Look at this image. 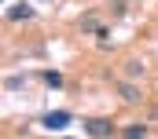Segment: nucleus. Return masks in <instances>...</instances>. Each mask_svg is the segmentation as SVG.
Segmentation results:
<instances>
[{"mask_svg": "<svg viewBox=\"0 0 158 139\" xmlns=\"http://www.w3.org/2000/svg\"><path fill=\"white\" fill-rule=\"evenodd\" d=\"M22 84H26V73H22V77H7V81H4V92H19Z\"/></svg>", "mask_w": 158, "mask_h": 139, "instance_id": "nucleus-9", "label": "nucleus"}, {"mask_svg": "<svg viewBox=\"0 0 158 139\" xmlns=\"http://www.w3.org/2000/svg\"><path fill=\"white\" fill-rule=\"evenodd\" d=\"M7 18H11V22H30V18H37V11H33V4L19 0V4L7 7Z\"/></svg>", "mask_w": 158, "mask_h": 139, "instance_id": "nucleus-3", "label": "nucleus"}, {"mask_svg": "<svg viewBox=\"0 0 158 139\" xmlns=\"http://www.w3.org/2000/svg\"><path fill=\"white\" fill-rule=\"evenodd\" d=\"M70 121H74V117H70V110H48V113L40 117V125H44L48 132H63Z\"/></svg>", "mask_w": 158, "mask_h": 139, "instance_id": "nucleus-1", "label": "nucleus"}, {"mask_svg": "<svg viewBox=\"0 0 158 139\" xmlns=\"http://www.w3.org/2000/svg\"><path fill=\"white\" fill-rule=\"evenodd\" d=\"M40 81H44L48 88H63V73H59V70H44V73H40Z\"/></svg>", "mask_w": 158, "mask_h": 139, "instance_id": "nucleus-7", "label": "nucleus"}, {"mask_svg": "<svg viewBox=\"0 0 158 139\" xmlns=\"http://www.w3.org/2000/svg\"><path fill=\"white\" fill-rule=\"evenodd\" d=\"M96 30H99V18L96 15H85L81 18V33H96Z\"/></svg>", "mask_w": 158, "mask_h": 139, "instance_id": "nucleus-8", "label": "nucleus"}, {"mask_svg": "<svg viewBox=\"0 0 158 139\" xmlns=\"http://www.w3.org/2000/svg\"><path fill=\"white\" fill-rule=\"evenodd\" d=\"M121 136L125 139H147V125H140V121H136V125H125Z\"/></svg>", "mask_w": 158, "mask_h": 139, "instance_id": "nucleus-5", "label": "nucleus"}, {"mask_svg": "<svg viewBox=\"0 0 158 139\" xmlns=\"http://www.w3.org/2000/svg\"><path fill=\"white\" fill-rule=\"evenodd\" d=\"M107 139H114V136H107ZM121 139H125V136H121Z\"/></svg>", "mask_w": 158, "mask_h": 139, "instance_id": "nucleus-10", "label": "nucleus"}, {"mask_svg": "<svg viewBox=\"0 0 158 139\" xmlns=\"http://www.w3.org/2000/svg\"><path fill=\"white\" fill-rule=\"evenodd\" d=\"M118 95L125 99V103H140L143 95H140V88L132 84V81H118Z\"/></svg>", "mask_w": 158, "mask_h": 139, "instance_id": "nucleus-4", "label": "nucleus"}, {"mask_svg": "<svg viewBox=\"0 0 158 139\" xmlns=\"http://www.w3.org/2000/svg\"><path fill=\"white\" fill-rule=\"evenodd\" d=\"M143 73H147V66H143L140 59H129V62H125V77H129V81H132V77H143Z\"/></svg>", "mask_w": 158, "mask_h": 139, "instance_id": "nucleus-6", "label": "nucleus"}, {"mask_svg": "<svg viewBox=\"0 0 158 139\" xmlns=\"http://www.w3.org/2000/svg\"><path fill=\"white\" fill-rule=\"evenodd\" d=\"M85 132L92 139H107V136H114V125H110V117H88L85 121Z\"/></svg>", "mask_w": 158, "mask_h": 139, "instance_id": "nucleus-2", "label": "nucleus"}]
</instances>
